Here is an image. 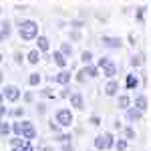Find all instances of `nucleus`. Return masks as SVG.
Here are the masks:
<instances>
[{
    "label": "nucleus",
    "mask_w": 151,
    "mask_h": 151,
    "mask_svg": "<svg viewBox=\"0 0 151 151\" xmlns=\"http://www.w3.org/2000/svg\"><path fill=\"white\" fill-rule=\"evenodd\" d=\"M18 35L22 40H35L38 36V24L35 20H22L18 26Z\"/></svg>",
    "instance_id": "obj_1"
},
{
    "label": "nucleus",
    "mask_w": 151,
    "mask_h": 151,
    "mask_svg": "<svg viewBox=\"0 0 151 151\" xmlns=\"http://www.w3.org/2000/svg\"><path fill=\"white\" fill-rule=\"evenodd\" d=\"M55 119H57V123L60 127H70L73 125V113H70V109H58L57 113H55Z\"/></svg>",
    "instance_id": "obj_2"
},
{
    "label": "nucleus",
    "mask_w": 151,
    "mask_h": 151,
    "mask_svg": "<svg viewBox=\"0 0 151 151\" xmlns=\"http://www.w3.org/2000/svg\"><path fill=\"white\" fill-rule=\"evenodd\" d=\"M113 145H115V141L111 137V133H105V135L95 137V147H97V149H109V147H113Z\"/></svg>",
    "instance_id": "obj_3"
},
{
    "label": "nucleus",
    "mask_w": 151,
    "mask_h": 151,
    "mask_svg": "<svg viewBox=\"0 0 151 151\" xmlns=\"http://www.w3.org/2000/svg\"><path fill=\"white\" fill-rule=\"evenodd\" d=\"M2 97H4L6 101H18V97H20V89L14 87V85H6V89L2 91Z\"/></svg>",
    "instance_id": "obj_4"
},
{
    "label": "nucleus",
    "mask_w": 151,
    "mask_h": 151,
    "mask_svg": "<svg viewBox=\"0 0 151 151\" xmlns=\"http://www.w3.org/2000/svg\"><path fill=\"white\" fill-rule=\"evenodd\" d=\"M22 137L26 141H32L36 137V129L30 121H22Z\"/></svg>",
    "instance_id": "obj_5"
},
{
    "label": "nucleus",
    "mask_w": 151,
    "mask_h": 151,
    "mask_svg": "<svg viewBox=\"0 0 151 151\" xmlns=\"http://www.w3.org/2000/svg\"><path fill=\"white\" fill-rule=\"evenodd\" d=\"M69 101H70V107H75V109H83L85 107V103H83V95L81 93H73L69 97Z\"/></svg>",
    "instance_id": "obj_6"
},
{
    "label": "nucleus",
    "mask_w": 151,
    "mask_h": 151,
    "mask_svg": "<svg viewBox=\"0 0 151 151\" xmlns=\"http://www.w3.org/2000/svg\"><path fill=\"white\" fill-rule=\"evenodd\" d=\"M101 70H103V75L107 77V79H113V77L117 75V67H115V63H113V60H111V63H107Z\"/></svg>",
    "instance_id": "obj_7"
},
{
    "label": "nucleus",
    "mask_w": 151,
    "mask_h": 151,
    "mask_svg": "<svg viewBox=\"0 0 151 151\" xmlns=\"http://www.w3.org/2000/svg\"><path fill=\"white\" fill-rule=\"evenodd\" d=\"M117 93H119V83L117 81H109L107 87H105V95H107V97H115Z\"/></svg>",
    "instance_id": "obj_8"
},
{
    "label": "nucleus",
    "mask_w": 151,
    "mask_h": 151,
    "mask_svg": "<svg viewBox=\"0 0 151 151\" xmlns=\"http://www.w3.org/2000/svg\"><path fill=\"white\" fill-rule=\"evenodd\" d=\"M103 45L109 48H119L121 47V38H115V36H103Z\"/></svg>",
    "instance_id": "obj_9"
},
{
    "label": "nucleus",
    "mask_w": 151,
    "mask_h": 151,
    "mask_svg": "<svg viewBox=\"0 0 151 151\" xmlns=\"http://www.w3.org/2000/svg\"><path fill=\"white\" fill-rule=\"evenodd\" d=\"M55 81H57L58 85H69V83H70V73L63 69V70L57 75V77H55Z\"/></svg>",
    "instance_id": "obj_10"
},
{
    "label": "nucleus",
    "mask_w": 151,
    "mask_h": 151,
    "mask_svg": "<svg viewBox=\"0 0 151 151\" xmlns=\"http://www.w3.org/2000/svg\"><path fill=\"white\" fill-rule=\"evenodd\" d=\"M141 117H143V111H139L137 107H129L127 109V119L129 121H139Z\"/></svg>",
    "instance_id": "obj_11"
},
{
    "label": "nucleus",
    "mask_w": 151,
    "mask_h": 151,
    "mask_svg": "<svg viewBox=\"0 0 151 151\" xmlns=\"http://www.w3.org/2000/svg\"><path fill=\"white\" fill-rule=\"evenodd\" d=\"M36 47H38V50L40 52H45V50H48V38L47 36H36Z\"/></svg>",
    "instance_id": "obj_12"
},
{
    "label": "nucleus",
    "mask_w": 151,
    "mask_h": 151,
    "mask_svg": "<svg viewBox=\"0 0 151 151\" xmlns=\"http://www.w3.org/2000/svg\"><path fill=\"white\" fill-rule=\"evenodd\" d=\"M117 105H119V109H125V111H127L129 105H131V99H129L127 95H119V97H117Z\"/></svg>",
    "instance_id": "obj_13"
},
{
    "label": "nucleus",
    "mask_w": 151,
    "mask_h": 151,
    "mask_svg": "<svg viewBox=\"0 0 151 151\" xmlns=\"http://www.w3.org/2000/svg\"><path fill=\"white\" fill-rule=\"evenodd\" d=\"M52 58H55V63H57L60 69H65V67H67V57H65V55H63L60 50H57V52L52 55Z\"/></svg>",
    "instance_id": "obj_14"
},
{
    "label": "nucleus",
    "mask_w": 151,
    "mask_h": 151,
    "mask_svg": "<svg viewBox=\"0 0 151 151\" xmlns=\"http://www.w3.org/2000/svg\"><path fill=\"white\" fill-rule=\"evenodd\" d=\"M135 107L145 113V109H147V97H143V95H137L135 97Z\"/></svg>",
    "instance_id": "obj_15"
},
{
    "label": "nucleus",
    "mask_w": 151,
    "mask_h": 151,
    "mask_svg": "<svg viewBox=\"0 0 151 151\" xmlns=\"http://www.w3.org/2000/svg\"><path fill=\"white\" fill-rule=\"evenodd\" d=\"M83 75H87V77H99V67H93V65H87L85 69L81 70Z\"/></svg>",
    "instance_id": "obj_16"
},
{
    "label": "nucleus",
    "mask_w": 151,
    "mask_h": 151,
    "mask_svg": "<svg viewBox=\"0 0 151 151\" xmlns=\"http://www.w3.org/2000/svg\"><path fill=\"white\" fill-rule=\"evenodd\" d=\"M26 58H28L30 65H36V63L40 60V50H38V48H36V50H30V52L26 55Z\"/></svg>",
    "instance_id": "obj_17"
},
{
    "label": "nucleus",
    "mask_w": 151,
    "mask_h": 151,
    "mask_svg": "<svg viewBox=\"0 0 151 151\" xmlns=\"http://www.w3.org/2000/svg\"><path fill=\"white\" fill-rule=\"evenodd\" d=\"M8 36H10V24H8V22H2V24H0V40L8 38Z\"/></svg>",
    "instance_id": "obj_18"
},
{
    "label": "nucleus",
    "mask_w": 151,
    "mask_h": 151,
    "mask_svg": "<svg viewBox=\"0 0 151 151\" xmlns=\"http://www.w3.org/2000/svg\"><path fill=\"white\" fill-rule=\"evenodd\" d=\"M137 85H139L137 77H135V75H127V87H129V89H135Z\"/></svg>",
    "instance_id": "obj_19"
},
{
    "label": "nucleus",
    "mask_w": 151,
    "mask_h": 151,
    "mask_svg": "<svg viewBox=\"0 0 151 151\" xmlns=\"http://www.w3.org/2000/svg\"><path fill=\"white\" fill-rule=\"evenodd\" d=\"M28 83H30L32 87H36V85L40 83V75H38V73H32V75L28 77Z\"/></svg>",
    "instance_id": "obj_20"
},
{
    "label": "nucleus",
    "mask_w": 151,
    "mask_h": 151,
    "mask_svg": "<svg viewBox=\"0 0 151 151\" xmlns=\"http://www.w3.org/2000/svg\"><path fill=\"white\" fill-rule=\"evenodd\" d=\"M81 60L85 63V65H91V60H93V55H91L89 50H85V52L81 55Z\"/></svg>",
    "instance_id": "obj_21"
},
{
    "label": "nucleus",
    "mask_w": 151,
    "mask_h": 151,
    "mask_svg": "<svg viewBox=\"0 0 151 151\" xmlns=\"http://www.w3.org/2000/svg\"><path fill=\"white\" fill-rule=\"evenodd\" d=\"M115 147H117V151H125L127 149V139H119L115 143Z\"/></svg>",
    "instance_id": "obj_22"
},
{
    "label": "nucleus",
    "mask_w": 151,
    "mask_h": 151,
    "mask_svg": "<svg viewBox=\"0 0 151 151\" xmlns=\"http://www.w3.org/2000/svg\"><path fill=\"white\" fill-rule=\"evenodd\" d=\"M60 52H63V55H65V57H70V52H73V47H70V45H67V42H65V45H63V47H60Z\"/></svg>",
    "instance_id": "obj_23"
},
{
    "label": "nucleus",
    "mask_w": 151,
    "mask_h": 151,
    "mask_svg": "<svg viewBox=\"0 0 151 151\" xmlns=\"http://www.w3.org/2000/svg\"><path fill=\"white\" fill-rule=\"evenodd\" d=\"M12 131H14L16 135H22V123H14V125H12Z\"/></svg>",
    "instance_id": "obj_24"
},
{
    "label": "nucleus",
    "mask_w": 151,
    "mask_h": 151,
    "mask_svg": "<svg viewBox=\"0 0 151 151\" xmlns=\"http://www.w3.org/2000/svg\"><path fill=\"white\" fill-rule=\"evenodd\" d=\"M24 143H26L24 137H22V139H12V147H22Z\"/></svg>",
    "instance_id": "obj_25"
},
{
    "label": "nucleus",
    "mask_w": 151,
    "mask_h": 151,
    "mask_svg": "<svg viewBox=\"0 0 151 151\" xmlns=\"http://www.w3.org/2000/svg\"><path fill=\"white\" fill-rule=\"evenodd\" d=\"M107 63H111V58L103 57V58H99V63H97V67H99V69H103V67H105V65H107Z\"/></svg>",
    "instance_id": "obj_26"
},
{
    "label": "nucleus",
    "mask_w": 151,
    "mask_h": 151,
    "mask_svg": "<svg viewBox=\"0 0 151 151\" xmlns=\"http://www.w3.org/2000/svg\"><path fill=\"white\" fill-rule=\"evenodd\" d=\"M131 65H133V67H139V65H141V57H139V55L131 57Z\"/></svg>",
    "instance_id": "obj_27"
},
{
    "label": "nucleus",
    "mask_w": 151,
    "mask_h": 151,
    "mask_svg": "<svg viewBox=\"0 0 151 151\" xmlns=\"http://www.w3.org/2000/svg\"><path fill=\"white\" fill-rule=\"evenodd\" d=\"M0 133H2V135H8V133H10V127H8L6 123H2V125H0Z\"/></svg>",
    "instance_id": "obj_28"
},
{
    "label": "nucleus",
    "mask_w": 151,
    "mask_h": 151,
    "mask_svg": "<svg viewBox=\"0 0 151 151\" xmlns=\"http://www.w3.org/2000/svg\"><path fill=\"white\" fill-rule=\"evenodd\" d=\"M125 135H127V139H133V137H135V131H133L131 127H127L125 129Z\"/></svg>",
    "instance_id": "obj_29"
},
{
    "label": "nucleus",
    "mask_w": 151,
    "mask_h": 151,
    "mask_svg": "<svg viewBox=\"0 0 151 151\" xmlns=\"http://www.w3.org/2000/svg\"><path fill=\"white\" fill-rule=\"evenodd\" d=\"M50 129H52V131H55V133H58V131H60V125H58V123H55V121H52V123H50Z\"/></svg>",
    "instance_id": "obj_30"
},
{
    "label": "nucleus",
    "mask_w": 151,
    "mask_h": 151,
    "mask_svg": "<svg viewBox=\"0 0 151 151\" xmlns=\"http://www.w3.org/2000/svg\"><path fill=\"white\" fill-rule=\"evenodd\" d=\"M22 151H32V145H30V141H26L22 145Z\"/></svg>",
    "instance_id": "obj_31"
},
{
    "label": "nucleus",
    "mask_w": 151,
    "mask_h": 151,
    "mask_svg": "<svg viewBox=\"0 0 151 151\" xmlns=\"http://www.w3.org/2000/svg\"><path fill=\"white\" fill-rule=\"evenodd\" d=\"M6 115V107H2V105H0V117H4Z\"/></svg>",
    "instance_id": "obj_32"
},
{
    "label": "nucleus",
    "mask_w": 151,
    "mask_h": 151,
    "mask_svg": "<svg viewBox=\"0 0 151 151\" xmlns=\"http://www.w3.org/2000/svg\"><path fill=\"white\" fill-rule=\"evenodd\" d=\"M22 113H24V109H16V111H14V115H16V117H20Z\"/></svg>",
    "instance_id": "obj_33"
},
{
    "label": "nucleus",
    "mask_w": 151,
    "mask_h": 151,
    "mask_svg": "<svg viewBox=\"0 0 151 151\" xmlns=\"http://www.w3.org/2000/svg\"><path fill=\"white\" fill-rule=\"evenodd\" d=\"M60 97H70V93H69V89H65L63 93H60Z\"/></svg>",
    "instance_id": "obj_34"
},
{
    "label": "nucleus",
    "mask_w": 151,
    "mask_h": 151,
    "mask_svg": "<svg viewBox=\"0 0 151 151\" xmlns=\"http://www.w3.org/2000/svg\"><path fill=\"white\" fill-rule=\"evenodd\" d=\"M42 93L47 95V97H52V91H50V89H45V91H42Z\"/></svg>",
    "instance_id": "obj_35"
},
{
    "label": "nucleus",
    "mask_w": 151,
    "mask_h": 151,
    "mask_svg": "<svg viewBox=\"0 0 151 151\" xmlns=\"http://www.w3.org/2000/svg\"><path fill=\"white\" fill-rule=\"evenodd\" d=\"M12 151H22V147H14V149H12Z\"/></svg>",
    "instance_id": "obj_36"
},
{
    "label": "nucleus",
    "mask_w": 151,
    "mask_h": 151,
    "mask_svg": "<svg viewBox=\"0 0 151 151\" xmlns=\"http://www.w3.org/2000/svg\"><path fill=\"white\" fill-rule=\"evenodd\" d=\"M65 151H73V147H69V145H67V147H65Z\"/></svg>",
    "instance_id": "obj_37"
},
{
    "label": "nucleus",
    "mask_w": 151,
    "mask_h": 151,
    "mask_svg": "<svg viewBox=\"0 0 151 151\" xmlns=\"http://www.w3.org/2000/svg\"><path fill=\"white\" fill-rule=\"evenodd\" d=\"M2 99H4V97H2V93H0V105H2Z\"/></svg>",
    "instance_id": "obj_38"
},
{
    "label": "nucleus",
    "mask_w": 151,
    "mask_h": 151,
    "mask_svg": "<svg viewBox=\"0 0 151 151\" xmlns=\"http://www.w3.org/2000/svg\"><path fill=\"white\" fill-rule=\"evenodd\" d=\"M0 83H2V73H0Z\"/></svg>",
    "instance_id": "obj_39"
},
{
    "label": "nucleus",
    "mask_w": 151,
    "mask_h": 151,
    "mask_svg": "<svg viewBox=\"0 0 151 151\" xmlns=\"http://www.w3.org/2000/svg\"><path fill=\"white\" fill-rule=\"evenodd\" d=\"M0 125H2V121H0Z\"/></svg>",
    "instance_id": "obj_40"
},
{
    "label": "nucleus",
    "mask_w": 151,
    "mask_h": 151,
    "mask_svg": "<svg viewBox=\"0 0 151 151\" xmlns=\"http://www.w3.org/2000/svg\"><path fill=\"white\" fill-rule=\"evenodd\" d=\"M0 12H2V10H0Z\"/></svg>",
    "instance_id": "obj_41"
},
{
    "label": "nucleus",
    "mask_w": 151,
    "mask_h": 151,
    "mask_svg": "<svg viewBox=\"0 0 151 151\" xmlns=\"http://www.w3.org/2000/svg\"><path fill=\"white\" fill-rule=\"evenodd\" d=\"M0 58H2V57H0Z\"/></svg>",
    "instance_id": "obj_42"
}]
</instances>
